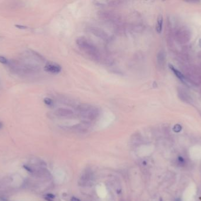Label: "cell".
<instances>
[{"instance_id": "obj_9", "label": "cell", "mask_w": 201, "mask_h": 201, "mask_svg": "<svg viewBox=\"0 0 201 201\" xmlns=\"http://www.w3.org/2000/svg\"><path fill=\"white\" fill-rule=\"evenodd\" d=\"M44 103L46 105L50 106V107H51V106H52L54 104L52 100L48 97H46L44 99Z\"/></svg>"}, {"instance_id": "obj_8", "label": "cell", "mask_w": 201, "mask_h": 201, "mask_svg": "<svg viewBox=\"0 0 201 201\" xmlns=\"http://www.w3.org/2000/svg\"><path fill=\"white\" fill-rule=\"evenodd\" d=\"M170 69H171L172 70H173V72L175 73V74H176V76H177L178 77L179 79H184V76L182 75V74L181 73L179 72V71H178V70H176V69H175V68H174V67H172V65H170Z\"/></svg>"}, {"instance_id": "obj_12", "label": "cell", "mask_w": 201, "mask_h": 201, "mask_svg": "<svg viewBox=\"0 0 201 201\" xmlns=\"http://www.w3.org/2000/svg\"><path fill=\"white\" fill-rule=\"evenodd\" d=\"M15 26H16V28H19V29H21V30H25V29H26V28H27V27L24 26H21V25H16Z\"/></svg>"}, {"instance_id": "obj_3", "label": "cell", "mask_w": 201, "mask_h": 201, "mask_svg": "<svg viewBox=\"0 0 201 201\" xmlns=\"http://www.w3.org/2000/svg\"><path fill=\"white\" fill-rule=\"evenodd\" d=\"M55 114L61 117H71L74 115V112L72 110L68 108L60 107L56 110Z\"/></svg>"}, {"instance_id": "obj_15", "label": "cell", "mask_w": 201, "mask_h": 201, "mask_svg": "<svg viewBox=\"0 0 201 201\" xmlns=\"http://www.w3.org/2000/svg\"><path fill=\"white\" fill-rule=\"evenodd\" d=\"M71 201H81V200H80L79 199L76 198V197H72L71 198Z\"/></svg>"}, {"instance_id": "obj_16", "label": "cell", "mask_w": 201, "mask_h": 201, "mask_svg": "<svg viewBox=\"0 0 201 201\" xmlns=\"http://www.w3.org/2000/svg\"><path fill=\"white\" fill-rule=\"evenodd\" d=\"M46 197H50V198H51V199H53V198H54V195H52V194H48V195H46Z\"/></svg>"}, {"instance_id": "obj_2", "label": "cell", "mask_w": 201, "mask_h": 201, "mask_svg": "<svg viewBox=\"0 0 201 201\" xmlns=\"http://www.w3.org/2000/svg\"><path fill=\"white\" fill-rule=\"evenodd\" d=\"M80 115L85 119L93 120L98 117L100 114V110L94 106L85 104H82L78 108Z\"/></svg>"}, {"instance_id": "obj_18", "label": "cell", "mask_w": 201, "mask_h": 201, "mask_svg": "<svg viewBox=\"0 0 201 201\" xmlns=\"http://www.w3.org/2000/svg\"><path fill=\"white\" fill-rule=\"evenodd\" d=\"M2 123H1V122H0V128H1V127H2Z\"/></svg>"}, {"instance_id": "obj_1", "label": "cell", "mask_w": 201, "mask_h": 201, "mask_svg": "<svg viewBox=\"0 0 201 201\" xmlns=\"http://www.w3.org/2000/svg\"><path fill=\"white\" fill-rule=\"evenodd\" d=\"M76 44L82 51L94 60H100V53L98 48L85 37H81L77 38Z\"/></svg>"}, {"instance_id": "obj_10", "label": "cell", "mask_w": 201, "mask_h": 201, "mask_svg": "<svg viewBox=\"0 0 201 201\" xmlns=\"http://www.w3.org/2000/svg\"><path fill=\"white\" fill-rule=\"evenodd\" d=\"M0 63L6 64L8 63V60L3 55H0Z\"/></svg>"}, {"instance_id": "obj_5", "label": "cell", "mask_w": 201, "mask_h": 201, "mask_svg": "<svg viewBox=\"0 0 201 201\" xmlns=\"http://www.w3.org/2000/svg\"><path fill=\"white\" fill-rule=\"evenodd\" d=\"M178 39L181 43H185V42L188 41L190 37L189 36V33L186 30H183V31L180 32L178 34Z\"/></svg>"}, {"instance_id": "obj_6", "label": "cell", "mask_w": 201, "mask_h": 201, "mask_svg": "<svg viewBox=\"0 0 201 201\" xmlns=\"http://www.w3.org/2000/svg\"><path fill=\"white\" fill-rule=\"evenodd\" d=\"M165 55L164 51H160L157 55V62L160 67H163L165 64Z\"/></svg>"}, {"instance_id": "obj_7", "label": "cell", "mask_w": 201, "mask_h": 201, "mask_svg": "<svg viewBox=\"0 0 201 201\" xmlns=\"http://www.w3.org/2000/svg\"><path fill=\"white\" fill-rule=\"evenodd\" d=\"M162 24H163V18H162V16H159L158 18L156 26V30L158 33H161L162 29Z\"/></svg>"}, {"instance_id": "obj_11", "label": "cell", "mask_w": 201, "mask_h": 201, "mask_svg": "<svg viewBox=\"0 0 201 201\" xmlns=\"http://www.w3.org/2000/svg\"><path fill=\"white\" fill-rule=\"evenodd\" d=\"M182 129V127L180 126V124H176L175 125V127L174 128V130L175 131V132H179V131H180Z\"/></svg>"}, {"instance_id": "obj_14", "label": "cell", "mask_w": 201, "mask_h": 201, "mask_svg": "<svg viewBox=\"0 0 201 201\" xmlns=\"http://www.w3.org/2000/svg\"><path fill=\"white\" fill-rule=\"evenodd\" d=\"M24 168L26 169V170H28V172H32V169H31V168H30V167L28 166H24Z\"/></svg>"}, {"instance_id": "obj_17", "label": "cell", "mask_w": 201, "mask_h": 201, "mask_svg": "<svg viewBox=\"0 0 201 201\" xmlns=\"http://www.w3.org/2000/svg\"><path fill=\"white\" fill-rule=\"evenodd\" d=\"M199 45H200V46L201 47V39L199 40Z\"/></svg>"}, {"instance_id": "obj_19", "label": "cell", "mask_w": 201, "mask_h": 201, "mask_svg": "<svg viewBox=\"0 0 201 201\" xmlns=\"http://www.w3.org/2000/svg\"><path fill=\"white\" fill-rule=\"evenodd\" d=\"M176 201H180V199H177V200Z\"/></svg>"}, {"instance_id": "obj_4", "label": "cell", "mask_w": 201, "mask_h": 201, "mask_svg": "<svg viewBox=\"0 0 201 201\" xmlns=\"http://www.w3.org/2000/svg\"><path fill=\"white\" fill-rule=\"evenodd\" d=\"M44 70L50 73L58 74L61 71V67L57 64L48 62L45 66Z\"/></svg>"}, {"instance_id": "obj_13", "label": "cell", "mask_w": 201, "mask_h": 201, "mask_svg": "<svg viewBox=\"0 0 201 201\" xmlns=\"http://www.w3.org/2000/svg\"><path fill=\"white\" fill-rule=\"evenodd\" d=\"M178 162L179 163H180V164H183V163H185V160L182 157H179L178 158Z\"/></svg>"}]
</instances>
